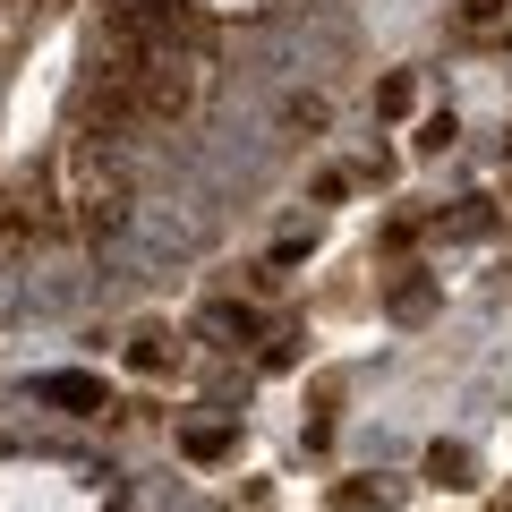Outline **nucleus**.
<instances>
[{"label":"nucleus","mask_w":512,"mask_h":512,"mask_svg":"<svg viewBox=\"0 0 512 512\" xmlns=\"http://www.w3.org/2000/svg\"><path fill=\"white\" fill-rule=\"evenodd\" d=\"M35 402H52V410H111V402H103V384L77 376V367H60V376H35Z\"/></svg>","instance_id":"obj_1"},{"label":"nucleus","mask_w":512,"mask_h":512,"mask_svg":"<svg viewBox=\"0 0 512 512\" xmlns=\"http://www.w3.org/2000/svg\"><path fill=\"white\" fill-rule=\"evenodd\" d=\"M205 333H214V342H231V350H239V342H248V333H256V316H248V308H231V299H222V308H205Z\"/></svg>","instance_id":"obj_2"},{"label":"nucleus","mask_w":512,"mask_h":512,"mask_svg":"<svg viewBox=\"0 0 512 512\" xmlns=\"http://www.w3.org/2000/svg\"><path fill=\"white\" fill-rule=\"evenodd\" d=\"M427 478H444V487H470V453H461V444H436V453H427Z\"/></svg>","instance_id":"obj_3"},{"label":"nucleus","mask_w":512,"mask_h":512,"mask_svg":"<svg viewBox=\"0 0 512 512\" xmlns=\"http://www.w3.org/2000/svg\"><path fill=\"white\" fill-rule=\"evenodd\" d=\"M180 453H188V461H214V453H231V427H188V436H180Z\"/></svg>","instance_id":"obj_4"},{"label":"nucleus","mask_w":512,"mask_h":512,"mask_svg":"<svg viewBox=\"0 0 512 512\" xmlns=\"http://www.w3.org/2000/svg\"><path fill=\"white\" fill-rule=\"evenodd\" d=\"M333 504H342V512H384V504H393V487H342Z\"/></svg>","instance_id":"obj_5"},{"label":"nucleus","mask_w":512,"mask_h":512,"mask_svg":"<svg viewBox=\"0 0 512 512\" xmlns=\"http://www.w3.org/2000/svg\"><path fill=\"white\" fill-rule=\"evenodd\" d=\"M188 9H222V18L239 9V18H256V9H274V0H188Z\"/></svg>","instance_id":"obj_6"},{"label":"nucleus","mask_w":512,"mask_h":512,"mask_svg":"<svg viewBox=\"0 0 512 512\" xmlns=\"http://www.w3.org/2000/svg\"><path fill=\"white\" fill-rule=\"evenodd\" d=\"M504 18V0H470V9H461V26H495Z\"/></svg>","instance_id":"obj_7"}]
</instances>
